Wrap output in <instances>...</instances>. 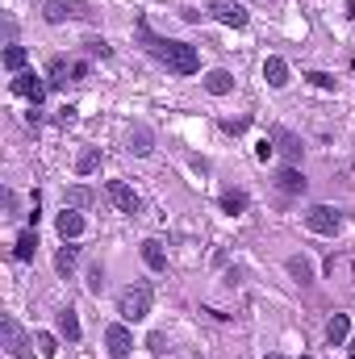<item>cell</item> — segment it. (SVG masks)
<instances>
[{
	"label": "cell",
	"mask_w": 355,
	"mask_h": 359,
	"mask_svg": "<svg viewBox=\"0 0 355 359\" xmlns=\"http://www.w3.org/2000/svg\"><path fill=\"white\" fill-rule=\"evenodd\" d=\"M105 196L113 200V209H117V213H138V209H142L138 192H134L126 180H109V184H105Z\"/></svg>",
	"instance_id": "6"
},
{
	"label": "cell",
	"mask_w": 355,
	"mask_h": 359,
	"mask_svg": "<svg viewBox=\"0 0 355 359\" xmlns=\"http://www.w3.org/2000/svg\"><path fill=\"white\" fill-rule=\"evenodd\" d=\"M222 130H226V134H242V130H247V117H238V121H222Z\"/></svg>",
	"instance_id": "32"
},
{
	"label": "cell",
	"mask_w": 355,
	"mask_h": 359,
	"mask_svg": "<svg viewBox=\"0 0 355 359\" xmlns=\"http://www.w3.org/2000/svg\"><path fill=\"white\" fill-rule=\"evenodd\" d=\"M76 259H80V251H76V246H59V255H55V268H59V276H71Z\"/></svg>",
	"instance_id": "23"
},
{
	"label": "cell",
	"mask_w": 355,
	"mask_h": 359,
	"mask_svg": "<svg viewBox=\"0 0 355 359\" xmlns=\"http://www.w3.org/2000/svg\"><path fill=\"white\" fill-rule=\"evenodd\" d=\"M13 92L25 96L30 105L38 109V105H42V96H46V84H42V76H34V71H17V76H13Z\"/></svg>",
	"instance_id": "9"
},
{
	"label": "cell",
	"mask_w": 355,
	"mask_h": 359,
	"mask_svg": "<svg viewBox=\"0 0 355 359\" xmlns=\"http://www.w3.org/2000/svg\"><path fill=\"white\" fill-rule=\"evenodd\" d=\"M88 50H92V55H100V59H109V55H113L109 42H100V38H92V42H88Z\"/></svg>",
	"instance_id": "28"
},
{
	"label": "cell",
	"mask_w": 355,
	"mask_h": 359,
	"mask_svg": "<svg viewBox=\"0 0 355 359\" xmlns=\"http://www.w3.org/2000/svg\"><path fill=\"white\" fill-rule=\"evenodd\" d=\"M55 230H59V238H63V242H76V238L84 234V213H80V209H71V205H63V213L55 218Z\"/></svg>",
	"instance_id": "10"
},
{
	"label": "cell",
	"mask_w": 355,
	"mask_h": 359,
	"mask_svg": "<svg viewBox=\"0 0 355 359\" xmlns=\"http://www.w3.org/2000/svg\"><path fill=\"white\" fill-rule=\"evenodd\" d=\"M130 150H134V155H150V130L146 126L130 130Z\"/></svg>",
	"instance_id": "22"
},
{
	"label": "cell",
	"mask_w": 355,
	"mask_h": 359,
	"mask_svg": "<svg viewBox=\"0 0 355 359\" xmlns=\"http://www.w3.org/2000/svg\"><path fill=\"white\" fill-rule=\"evenodd\" d=\"M347 334H351V318H347V314H334V318L326 322V343H330V347H343Z\"/></svg>",
	"instance_id": "16"
},
{
	"label": "cell",
	"mask_w": 355,
	"mask_h": 359,
	"mask_svg": "<svg viewBox=\"0 0 355 359\" xmlns=\"http://www.w3.org/2000/svg\"><path fill=\"white\" fill-rule=\"evenodd\" d=\"M0 338H5V351H9L13 359H34V351H38V347H34L38 338H30V334H25L13 318L0 322Z\"/></svg>",
	"instance_id": "3"
},
{
	"label": "cell",
	"mask_w": 355,
	"mask_h": 359,
	"mask_svg": "<svg viewBox=\"0 0 355 359\" xmlns=\"http://www.w3.org/2000/svg\"><path fill=\"white\" fill-rule=\"evenodd\" d=\"M264 80H268V88H288V63L280 55H268L264 59Z\"/></svg>",
	"instance_id": "13"
},
{
	"label": "cell",
	"mask_w": 355,
	"mask_h": 359,
	"mask_svg": "<svg viewBox=\"0 0 355 359\" xmlns=\"http://www.w3.org/2000/svg\"><path fill=\"white\" fill-rule=\"evenodd\" d=\"M276 184H280V192H288V196H293V192H306V176H301L293 163H288V167H280Z\"/></svg>",
	"instance_id": "17"
},
{
	"label": "cell",
	"mask_w": 355,
	"mask_h": 359,
	"mask_svg": "<svg viewBox=\"0 0 355 359\" xmlns=\"http://www.w3.org/2000/svg\"><path fill=\"white\" fill-rule=\"evenodd\" d=\"M55 351H59V338H55V334H38V355H46V359H50Z\"/></svg>",
	"instance_id": "26"
},
{
	"label": "cell",
	"mask_w": 355,
	"mask_h": 359,
	"mask_svg": "<svg viewBox=\"0 0 355 359\" xmlns=\"http://www.w3.org/2000/svg\"><path fill=\"white\" fill-rule=\"evenodd\" d=\"M92 200H96V192H92L88 184H71V188L63 192V205H71V209H88Z\"/></svg>",
	"instance_id": "18"
},
{
	"label": "cell",
	"mask_w": 355,
	"mask_h": 359,
	"mask_svg": "<svg viewBox=\"0 0 355 359\" xmlns=\"http://www.w3.org/2000/svg\"><path fill=\"white\" fill-rule=\"evenodd\" d=\"M105 351H109V359H126V355L134 351V334H130L126 322H113V326L105 330Z\"/></svg>",
	"instance_id": "8"
},
{
	"label": "cell",
	"mask_w": 355,
	"mask_h": 359,
	"mask_svg": "<svg viewBox=\"0 0 355 359\" xmlns=\"http://www.w3.org/2000/svg\"><path fill=\"white\" fill-rule=\"evenodd\" d=\"M242 209H247V192H238V188H234V192H222V213L238 218Z\"/></svg>",
	"instance_id": "21"
},
{
	"label": "cell",
	"mask_w": 355,
	"mask_h": 359,
	"mask_svg": "<svg viewBox=\"0 0 355 359\" xmlns=\"http://www.w3.org/2000/svg\"><path fill=\"white\" fill-rule=\"evenodd\" d=\"M146 347L159 355V351H168V338H163V334H150V338H146Z\"/></svg>",
	"instance_id": "31"
},
{
	"label": "cell",
	"mask_w": 355,
	"mask_h": 359,
	"mask_svg": "<svg viewBox=\"0 0 355 359\" xmlns=\"http://www.w3.org/2000/svg\"><path fill=\"white\" fill-rule=\"evenodd\" d=\"M25 59H30V55H25V46H5V67H9L13 76L25 71Z\"/></svg>",
	"instance_id": "24"
},
{
	"label": "cell",
	"mask_w": 355,
	"mask_h": 359,
	"mask_svg": "<svg viewBox=\"0 0 355 359\" xmlns=\"http://www.w3.org/2000/svg\"><path fill=\"white\" fill-rule=\"evenodd\" d=\"M268 138H272V142H276V150H280V155H284V159H288V163H297V159H301V155H306V146H301V138H297V134H288V130H284V126H276V130H272V134H268Z\"/></svg>",
	"instance_id": "11"
},
{
	"label": "cell",
	"mask_w": 355,
	"mask_h": 359,
	"mask_svg": "<svg viewBox=\"0 0 355 359\" xmlns=\"http://www.w3.org/2000/svg\"><path fill=\"white\" fill-rule=\"evenodd\" d=\"M138 42L155 55L168 71H176V76H196L201 71V55H196V46H188V42H176V38H159V34H150V25L146 21H138Z\"/></svg>",
	"instance_id": "1"
},
{
	"label": "cell",
	"mask_w": 355,
	"mask_h": 359,
	"mask_svg": "<svg viewBox=\"0 0 355 359\" xmlns=\"http://www.w3.org/2000/svg\"><path fill=\"white\" fill-rule=\"evenodd\" d=\"M180 17H184V21H192V25H196V21H201V17H205V13H201V9H180Z\"/></svg>",
	"instance_id": "33"
},
{
	"label": "cell",
	"mask_w": 355,
	"mask_h": 359,
	"mask_svg": "<svg viewBox=\"0 0 355 359\" xmlns=\"http://www.w3.org/2000/svg\"><path fill=\"white\" fill-rule=\"evenodd\" d=\"M201 84H205V92H209V96H230V92H234V76H230L226 67L205 71V80H201Z\"/></svg>",
	"instance_id": "12"
},
{
	"label": "cell",
	"mask_w": 355,
	"mask_h": 359,
	"mask_svg": "<svg viewBox=\"0 0 355 359\" xmlns=\"http://www.w3.org/2000/svg\"><path fill=\"white\" fill-rule=\"evenodd\" d=\"M142 264L150 272H168V255H163V242L159 238H146L142 242Z\"/></svg>",
	"instance_id": "14"
},
{
	"label": "cell",
	"mask_w": 355,
	"mask_h": 359,
	"mask_svg": "<svg viewBox=\"0 0 355 359\" xmlns=\"http://www.w3.org/2000/svg\"><path fill=\"white\" fill-rule=\"evenodd\" d=\"M100 288H105V276H100V268H92L88 272V292H100Z\"/></svg>",
	"instance_id": "29"
},
{
	"label": "cell",
	"mask_w": 355,
	"mask_h": 359,
	"mask_svg": "<svg viewBox=\"0 0 355 359\" xmlns=\"http://www.w3.org/2000/svg\"><path fill=\"white\" fill-rule=\"evenodd\" d=\"M209 17L222 21V25H230V30H242V25L251 21V13L238 5V0H214V5H209Z\"/></svg>",
	"instance_id": "7"
},
{
	"label": "cell",
	"mask_w": 355,
	"mask_h": 359,
	"mask_svg": "<svg viewBox=\"0 0 355 359\" xmlns=\"http://www.w3.org/2000/svg\"><path fill=\"white\" fill-rule=\"evenodd\" d=\"M272 150H276V146H272V138H264V142L255 146V159H264V163H268V159H272Z\"/></svg>",
	"instance_id": "30"
},
{
	"label": "cell",
	"mask_w": 355,
	"mask_h": 359,
	"mask_svg": "<svg viewBox=\"0 0 355 359\" xmlns=\"http://www.w3.org/2000/svg\"><path fill=\"white\" fill-rule=\"evenodd\" d=\"M306 80H310V84H318V88H326V92L334 88V76H326V71H310Z\"/></svg>",
	"instance_id": "27"
},
{
	"label": "cell",
	"mask_w": 355,
	"mask_h": 359,
	"mask_svg": "<svg viewBox=\"0 0 355 359\" xmlns=\"http://www.w3.org/2000/svg\"><path fill=\"white\" fill-rule=\"evenodd\" d=\"M264 359H284V355H264Z\"/></svg>",
	"instance_id": "34"
},
{
	"label": "cell",
	"mask_w": 355,
	"mask_h": 359,
	"mask_svg": "<svg viewBox=\"0 0 355 359\" xmlns=\"http://www.w3.org/2000/svg\"><path fill=\"white\" fill-rule=\"evenodd\" d=\"M59 334L67 338V343H80V318H76V310H71V305H67V310H59Z\"/></svg>",
	"instance_id": "19"
},
{
	"label": "cell",
	"mask_w": 355,
	"mask_h": 359,
	"mask_svg": "<svg viewBox=\"0 0 355 359\" xmlns=\"http://www.w3.org/2000/svg\"><path fill=\"white\" fill-rule=\"evenodd\" d=\"M306 226H310L314 234L334 238V234L343 230V213L334 209V205H314V209H306Z\"/></svg>",
	"instance_id": "4"
},
{
	"label": "cell",
	"mask_w": 355,
	"mask_h": 359,
	"mask_svg": "<svg viewBox=\"0 0 355 359\" xmlns=\"http://www.w3.org/2000/svg\"><path fill=\"white\" fill-rule=\"evenodd\" d=\"M150 301H155V288H150L146 280L122 288V297H117V314H122V322H146Z\"/></svg>",
	"instance_id": "2"
},
{
	"label": "cell",
	"mask_w": 355,
	"mask_h": 359,
	"mask_svg": "<svg viewBox=\"0 0 355 359\" xmlns=\"http://www.w3.org/2000/svg\"><path fill=\"white\" fill-rule=\"evenodd\" d=\"M42 17H46L50 25H63V21H71V17H92V13H88L84 0H46Z\"/></svg>",
	"instance_id": "5"
},
{
	"label": "cell",
	"mask_w": 355,
	"mask_h": 359,
	"mask_svg": "<svg viewBox=\"0 0 355 359\" xmlns=\"http://www.w3.org/2000/svg\"><path fill=\"white\" fill-rule=\"evenodd\" d=\"M100 167V150H84V155L76 159V176H92Z\"/></svg>",
	"instance_id": "25"
},
{
	"label": "cell",
	"mask_w": 355,
	"mask_h": 359,
	"mask_svg": "<svg viewBox=\"0 0 355 359\" xmlns=\"http://www.w3.org/2000/svg\"><path fill=\"white\" fill-rule=\"evenodd\" d=\"M284 268H288V276H293L297 284H314V280H318V276H314V264L306 259V255H288Z\"/></svg>",
	"instance_id": "15"
},
{
	"label": "cell",
	"mask_w": 355,
	"mask_h": 359,
	"mask_svg": "<svg viewBox=\"0 0 355 359\" xmlns=\"http://www.w3.org/2000/svg\"><path fill=\"white\" fill-rule=\"evenodd\" d=\"M13 255H17L21 264H30L34 255H38V234H34V230H21V234H17V246H13Z\"/></svg>",
	"instance_id": "20"
}]
</instances>
